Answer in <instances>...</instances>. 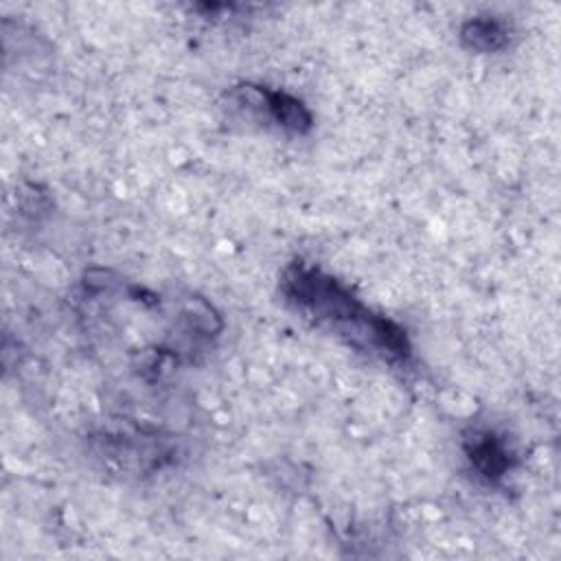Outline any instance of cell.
I'll return each instance as SVG.
<instances>
[{
	"instance_id": "6da1fadb",
	"label": "cell",
	"mask_w": 561,
	"mask_h": 561,
	"mask_svg": "<svg viewBox=\"0 0 561 561\" xmlns=\"http://www.w3.org/2000/svg\"><path fill=\"white\" fill-rule=\"evenodd\" d=\"M280 291L298 313L344 337L355 348L392 364L410 359L412 346L405 331L394 320L370 311L320 267L294 261L283 272Z\"/></svg>"
},
{
	"instance_id": "7a4b0ae2",
	"label": "cell",
	"mask_w": 561,
	"mask_h": 561,
	"mask_svg": "<svg viewBox=\"0 0 561 561\" xmlns=\"http://www.w3.org/2000/svg\"><path fill=\"white\" fill-rule=\"evenodd\" d=\"M232 96H237L239 105L254 110L261 118L265 116L272 125H276L283 131L307 134L311 129V114L305 107V103L283 90L245 83L237 88Z\"/></svg>"
},
{
	"instance_id": "3957f363",
	"label": "cell",
	"mask_w": 561,
	"mask_h": 561,
	"mask_svg": "<svg viewBox=\"0 0 561 561\" xmlns=\"http://www.w3.org/2000/svg\"><path fill=\"white\" fill-rule=\"evenodd\" d=\"M465 454L476 469V473L486 482H500L515 462V454L511 451L504 436H497L491 430H473L465 436Z\"/></svg>"
},
{
	"instance_id": "277c9868",
	"label": "cell",
	"mask_w": 561,
	"mask_h": 561,
	"mask_svg": "<svg viewBox=\"0 0 561 561\" xmlns=\"http://www.w3.org/2000/svg\"><path fill=\"white\" fill-rule=\"evenodd\" d=\"M460 37L467 48L480 50V53H491V50H500L506 46L508 28L500 20L476 18L462 26Z\"/></svg>"
}]
</instances>
